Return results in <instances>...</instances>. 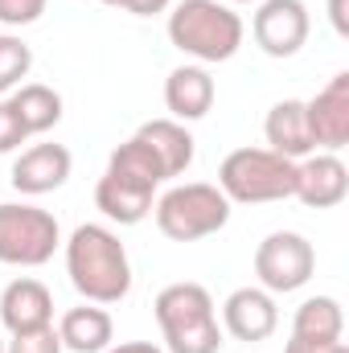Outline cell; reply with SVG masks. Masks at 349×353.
<instances>
[{"label":"cell","instance_id":"cell-29","mask_svg":"<svg viewBox=\"0 0 349 353\" xmlns=\"http://www.w3.org/2000/svg\"><path fill=\"white\" fill-rule=\"evenodd\" d=\"M103 353H165V350L152 345V341H123V345H107Z\"/></svg>","mask_w":349,"mask_h":353},{"label":"cell","instance_id":"cell-21","mask_svg":"<svg viewBox=\"0 0 349 353\" xmlns=\"http://www.w3.org/2000/svg\"><path fill=\"white\" fill-rule=\"evenodd\" d=\"M107 173L123 176V181H136V185H148V189H157V185L165 181V169H161V161L152 157V148H148L140 136L123 140V144L111 152V161H107Z\"/></svg>","mask_w":349,"mask_h":353},{"label":"cell","instance_id":"cell-10","mask_svg":"<svg viewBox=\"0 0 349 353\" xmlns=\"http://www.w3.org/2000/svg\"><path fill=\"white\" fill-rule=\"evenodd\" d=\"M222 329L235 337V341H267L275 329H279V308H275V296L263 292V288H239L226 296L222 304Z\"/></svg>","mask_w":349,"mask_h":353},{"label":"cell","instance_id":"cell-11","mask_svg":"<svg viewBox=\"0 0 349 353\" xmlns=\"http://www.w3.org/2000/svg\"><path fill=\"white\" fill-rule=\"evenodd\" d=\"M349 193V169L341 165L337 152H312L296 161V193L308 210H333Z\"/></svg>","mask_w":349,"mask_h":353},{"label":"cell","instance_id":"cell-28","mask_svg":"<svg viewBox=\"0 0 349 353\" xmlns=\"http://www.w3.org/2000/svg\"><path fill=\"white\" fill-rule=\"evenodd\" d=\"M329 21H333L337 37H349V12H346V0H329Z\"/></svg>","mask_w":349,"mask_h":353},{"label":"cell","instance_id":"cell-9","mask_svg":"<svg viewBox=\"0 0 349 353\" xmlns=\"http://www.w3.org/2000/svg\"><path fill=\"white\" fill-rule=\"evenodd\" d=\"M304 115H308V132H312V144L317 148H346L349 144V70L333 74L325 87L317 90L308 103H304Z\"/></svg>","mask_w":349,"mask_h":353},{"label":"cell","instance_id":"cell-14","mask_svg":"<svg viewBox=\"0 0 349 353\" xmlns=\"http://www.w3.org/2000/svg\"><path fill=\"white\" fill-rule=\"evenodd\" d=\"M263 136H267V148L288 157V161H304L317 152L312 144V132H308V115H304V103L300 99H279L267 119H263Z\"/></svg>","mask_w":349,"mask_h":353},{"label":"cell","instance_id":"cell-15","mask_svg":"<svg viewBox=\"0 0 349 353\" xmlns=\"http://www.w3.org/2000/svg\"><path fill=\"white\" fill-rule=\"evenodd\" d=\"M214 94H218V87L206 66H177L165 79V107L173 111L177 123H193V119L210 115Z\"/></svg>","mask_w":349,"mask_h":353},{"label":"cell","instance_id":"cell-30","mask_svg":"<svg viewBox=\"0 0 349 353\" xmlns=\"http://www.w3.org/2000/svg\"><path fill=\"white\" fill-rule=\"evenodd\" d=\"M103 4H111V8H123V4H128V0H103Z\"/></svg>","mask_w":349,"mask_h":353},{"label":"cell","instance_id":"cell-1","mask_svg":"<svg viewBox=\"0 0 349 353\" xmlns=\"http://www.w3.org/2000/svg\"><path fill=\"white\" fill-rule=\"evenodd\" d=\"M66 275L87 304H119L132 292L128 247L119 243L115 230L99 222H83L66 243Z\"/></svg>","mask_w":349,"mask_h":353},{"label":"cell","instance_id":"cell-2","mask_svg":"<svg viewBox=\"0 0 349 353\" xmlns=\"http://www.w3.org/2000/svg\"><path fill=\"white\" fill-rule=\"evenodd\" d=\"M243 17L226 0H177L169 12V41L201 66L230 62L243 46Z\"/></svg>","mask_w":349,"mask_h":353},{"label":"cell","instance_id":"cell-25","mask_svg":"<svg viewBox=\"0 0 349 353\" xmlns=\"http://www.w3.org/2000/svg\"><path fill=\"white\" fill-rule=\"evenodd\" d=\"M46 12V0H0V25H33L37 17Z\"/></svg>","mask_w":349,"mask_h":353},{"label":"cell","instance_id":"cell-23","mask_svg":"<svg viewBox=\"0 0 349 353\" xmlns=\"http://www.w3.org/2000/svg\"><path fill=\"white\" fill-rule=\"evenodd\" d=\"M4 353H62V337H58V329L54 325H46V329H33V333H17Z\"/></svg>","mask_w":349,"mask_h":353},{"label":"cell","instance_id":"cell-7","mask_svg":"<svg viewBox=\"0 0 349 353\" xmlns=\"http://www.w3.org/2000/svg\"><path fill=\"white\" fill-rule=\"evenodd\" d=\"M312 271H317V251L296 230H275L255 247V275H259V288L271 296L300 292L312 279Z\"/></svg>","mask_w":349,"mask_h":353},{"label":"cell","instance_id":"cell-32","mask_svg":"<svg viewBox=\"0 0 349 353\" xmlns=\"http://www.w3.org/2000/svg\"><path fill=\"white\" fill-rule=\"evenodd\" d=\"M0 353H4V341H0Z\"/></svg>","mask_w":349,"mask_h":353},{"label":"cell","instance_id":"cell-6","mask_svg":"<svg viewBox=\"0 0 349 353\" xmlns=\"http://www.w3.org/2000/svg\"><path fill=\"white\" fill-rule=\"evenodd\" d=\"M62 243L58 218L29 201H4L0 205V263L8 267H41L54 259Z\"/></svg>","mask_w":349,"mask_h":353},{"label":"cell","instance_id":"cell-31","mask_svg":"<svg viewBox=\"0 0 349 353\" xmlns=\"http://www.w3.org/2000/svg\"><path fill=\"white\" fill-rule=\"evenodd\" d=\"M226 4H255V0H226Z\"/></svg>","mask_w":349,"mask_h":353},{"label":"cell","instance_id":"cell-3","mask_svg":"<svg viewBox=\"0 0 349 353\" xmlns=\"http://www.w3.org/2000/svg\"><path fill=\"white\" fill-rule=\"evenodd\" d=\"M157 325L165 333L169 353H218L222 325L214 312V296L201 283H169L157 292Z\"/></svg>","mask_w":349,"mask_h":353},{"label":"cell","instance_id":"cell-13","mask_svg":"<svg viewBox=\"0 0 349 353\" xmlns=\"http://www.w3.org/2000/svg\"><path fill=\"white\" fill-rule=\"evenodd\" d=\"M70 148L62 144H33L17 157L12 165V189L25 193V197H41V193H54L66 185L70 176Z\"/></svg>","mask_w":349,"mask_h":353},{"label":"cell","instance_id":"cell-19","mask_svg":"<svg viewBox=\"0 0 349 353\" xmlns=\"http://www.w3.org/2000/svg\"><path fill=\"white\" fill-rule=\"evenodd\" d=\"M346 333V312L333 296H308L296 316H292V337L304 341H341Z\"/></svg>","mask_w":349,"mask_h":353},{"label":"cell","instance_id":"cell-27","mask_svg":"<svg viewBox=\"0 0 349 353\" xmlns=\"http://www.w3.org/2000/svg\"><path fill=\"white\" fill-rule=\"evenodd\" d=\"M123 8H128V12H136V17H157V12H169V8H173V0H128Z\"/></svg>","mask_w":349,"mask_h":353},{"label":"cell","instance_id":"cell-18","mask_svg":"<svg viewBox=\"0 0 349 353\" xmlns=\"http://www.w3.org/2000/svg\"><path fill=\"white\" fill-rule=\"evenodd\" d=\"M136 136H140V140L152 148V157L161 161L165 181H169V176H181L193 165V136H189L185 123H177V119H148Z\"/></svg>","mask_w":349,"mask_h":353},{"label":"cell","instance_id":"cell-17","mask_svg":"<svg viewBox=\"0 0 349 353\" xmlns=\"http://www.w3.org/2000/svg\"><path fill=\"white\" fill-rule=\"evenodd\" d=\"M58 337H62V350L70 353H103L115 337V325L103 304H79V308L62 312Z\"/></svg>","mask_w":349,"mask_h":353},{"label":"cell","instance_id":"cell-24","mask_svg":"<svg viewBox=\"0 0 349 353\" xmlns=\"http://www.w3.org/2000/svg\"><path fill=\"white\" fill-rule=\"evenodd\" d=\"M25 140H29V132H25L21 115L12 111L8 99H0V157H4V152H17Z\"/></svg>","mask_w":349,"mask_h":353},{"label":"cell","instance_id":"cell-5","mask_svg":"<svg viewBox=\"0 0 349 353\" xmlns=\"http://www.w3.org/2000/svg\"><path fill=\"white\" fill-rule=\"evenodd\" d=\"M157 226L165 239L173 243H197L218 234L230 222V201L218 185L206 181H189V185H173L169 193H161V201L152 205Z\"/></svg>","mask_w":349,"mask_h":353},{"label":"cell","instance_id":"cell-20","mask_svg":"<svg viewBox=\"0 0 349 353\" xmlns=\"http://www.w3.org/2000/svg\"><path fill=\"white\" fill-rule=\"evenodd\" d=\"M8 103L21 115V123H25L29 136H41V132H50L62 119V94L54 87H46V83H21V87L12 90Z\"/></svg>","mask_w":349,"mask_h":353},{"label":"cell","instance_id":"cell-8","mask_svg":"<svg viewBox=\"0 0 349 353\" xmlns=\"http://www.w3.org/2000/svg\"><path fill=\"white\" fill-rule=\"evenodd\" d=\"M308 29H312V17L304 0H259L255 21H251L255 46L267 58L300 54V46L308 41Z\"/></svg>","mask_w":349,"mask_h":353},{"label":"cell","instance_id":"cell-16","mask_svg":"<svg viewBox=\"0 0 349 353\" xmlns=\"http://www.w3.org/2000/svg\"><path fill=\"white\" fill-rule=\"evenodd\" d=\"M152 193L148 185H136V181H123L115 173H103L94 185V205L103 210V218L119 222V226H136L152 214Z\"/></svg>","mask_w":349,"mask_h":353},{"label":"cell","instance_id":"cell-12","mask_svg":"<svg viewBox=\"0 0 349 353\" xmlns=\"http://www.w3.org/2000/svg\"><path fill=\"white\" fill-rule=\"evenodd\" d=\"M0 321H4V329L12 337L54 325V296H50V288L41 279H33V275L12 279L4 288V296H0Z\"/></svg>","mask_w":349,"mask_h":353},{"label":"cell","instance_id":"cell-22","mask_svg":"<svg viewBox=\"0 0 349 353\" xmlns=\"http://www.w3.org/2000/svg\"><path fill=\"white\" fill-rule=\"evenodd\" d=\"M33 70V50L12 37V33H0V94L21 87V79Z\"/></svg>","mask_w":349,"mask_h":353},{"label":"cell","instance_id":"cell-4","mask_svg":"<svg viewBox=\"0 0 349 353\" xmlns=\"http://www.w3.org/2000/svg\"><path fill=\"white\" fill-rule=\"evenodd\" d=\"M218 189L239 205L283 201L296 193V161L271 148H235L218 169Z\"/></svg>","mask_w":349,"mask_h":353},{"label":"cell","instance_id":"cell-26","mask_svg":"<svg viewBox=\"0 0 349 353\" xmlns=\"http://www.w3.org/2000/svg\"><path fill=\"white\" fill-rule=\"evenodd\" d=\"M283 353H349L346 341H304V337H292Z\"/></svg>","mask_w":349,"mask_h":353}]
</instances>
